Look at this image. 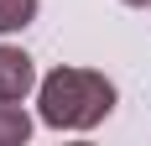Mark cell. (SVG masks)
I'll use <instances>...</instances> for the list:
<instances>
[{"label":"cell","mask_w":151,"mask_h":146,"mask_svg":"<svg viewBox=\"0 0 151 146\" xmlns=\"http://www.w3.org/2000/svg\"><path fill=\"white\" fill-rule=\"evenodd\" d=\"M115 84L99 68H78V63H58L42 73L37 84V120L47 131H94L115 115Z\"/></svg>","instance_id":"6da1fadb"},{"label":"cell","mask_w":151,"mask_h":146,"mask_svg":"<svg viewBox=\"0 0 151 146\" xmlns=\"http://www.w3.org/2000/svg\"><path fill=\"white\" fill-rule=\"evenodd\" d=\"M37 63H31V52H21V47L0 42V99H26V94H37Z\"/></svg>","instance_id":"7a4b0ae2"},{"label":"cell","mask_w":151,"mask_h":146,"mask_svg":"<svg viewBox=\"0 0 151 146\" xmlns=\"http://www.w3.org/2000/svg\"><path fill=\"white\" fill-rule=\"evenodd\" d=\"M26 136H31L26 99H0V146H21Z\"/></svg>","instance_id":"3957f363"},{"label":"cell","mask_w":151,"mask_h":146,"mask_svg":"<svg viewBox=\"0 0 151 146\" xmlns=\"http://www.w3.org/2000/svg\"><path fill=\"white\" fill-rule=\"evenodd\" d=\"M42 11V0H0V37H11V31H26Z\"/></svg>","instance_id":"277c9868"},{"label":"cell","mask_w":151,"mask_h":146,"mask_svg":"<svg viewBox=\"0 0 151 146\" xmlns=\"http://www.w3.org/2000/svg\"><path fill=\"white\" fill-rule=\"evenodd\" d=\"M120 5H151V0H120Z\"/></svg>","instance_id":"5b68a950"}]
</instances>
